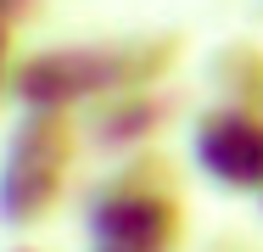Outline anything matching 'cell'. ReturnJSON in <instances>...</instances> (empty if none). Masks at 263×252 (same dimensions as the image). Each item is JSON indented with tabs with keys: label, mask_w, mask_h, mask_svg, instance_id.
Instances as JSON below:
<instances>
[{
	"label": "cell",
	"mask_w": 263,
	"mask_h": 252,
	"mask_svg": "<svg viewBox=\"0 0 263 252\" xmlns=\"http://www.w3.org/2000/svg\"><path fill=\"white\" fill-rule=\"evenodd\" d=\"M40 11H45V0H0V23H6L11 34H17V28H28Z\"/></svg>",
	"instance_id": "7"
},
{
	"label": "cell",
	"mask_w": 263,
	"mask_h": 252,
	"mask_svg": "<svg viewBox=\"0 0 263 252\" xmlns=\"http://www.w3.org/2000/svg\"><path fill=\"white\" fill-rule=\"evenodd\" d=\"M202 84L213 106H247L263 112V45L258 40H224L202 62Z\"/></svg>",
	"instance_id": "6"
},
{
	"label": "cell",
	"mask_w": 263,
	"mask_h": 252,
	"mask_svg": "<svg viewBox=\"0 0 263 252\" xmlns=\"http://www.w3.org/2000/svg\"><path fill=\"white\" fill-rule=\"evenodd\" d=\"M191 168L224 196L263 202V112L208 101L191 118Z\"/></svg>",
	"instance_id": "4"
},
{
	"label": "cell",
	"mask_w": 263,
	"mask_h": 252,
	"mask_svg": "<svg viewBox=\"0 0 263 252\" xmlns=\"http://www.w3.org/2000/svg\"><path fill=\"white\" fill-rule=\"evenodd\" d=\"M84 129L73 112H17L0 146V224L40 230L67 202Z\"/></svg>",
	"instance_id": "3"
},
{
	"label": "cell",
	"mask_w": 263,
	"mask_h": 252,
	"mask_svg": "<svg viewBox=\"0 0 263 252\" xmlns=\"http://www.w3.org/2000/svg\"><path fill=\"white\" fill-rule=\"evenodd\" d=\"M174 118H179L174 90H129V96H106L96 106H84L79 129H84V151L123 163V157L157 151V140L168 135Z\"/></svg>",
	"instance_id": "5"
},
{
	"label": "cell",
	"mask_w": 263,
	"mask_h": 252,
	"mask_svg": "<svg viewBox=\"0 0 263 252\" xmlns=\"http://www.w3.org/2000/svg\"><path fill=\"white\" fill-rule=\"evenodd\" d=\"M191 40L179 28H135V34H101V40H73V45L23 50L11 67L6 101L17 112H84L106 96L129 90H168L179 73Z\"/></svg>",
	"instance_id": "1"
},
{
	"label": "cell",
	"mask_w": 263,
	"mask_h": 252,
	"mask_svg": "<svg viewBox=\"0 0 263 252\" xmlns=\"http://www.w3.org/2000/svg\"><path fill=\"white\" fill-rule=\"evenodd\" d=\"M258 207H263V202H258Z\"/></svg>",
	"instance_id": "11"
},
{
	"label": "cell",
	"mask_w": 263,
	"mask_h": 252,
	"mask_svg": "<svg viewBox=\"0 0 263 252\" xmlns=\"http://www.w3.org/2000/svg\"><path fill=\"white\" fill-rule=\"evenodd\" d=\"M0 28H6V23H0Z\"/></svg>",
	"instance_id": "10"
},
{
	"label": "cell",
	"mask_w": 263,
	"mask_h": 252,
	"mask_svg": "<svg viewBox=\"0 0 263 252\" xmlns=\"http://www.w3.org/2000/svg\"><path fill=\"white\" fill-rule=\"evenodd\" d=\"M11 67H17V34L0 28V101H6V90H11Z\"/></svg>",
	"instance_id": "8"
},
{
	"label": "cell",
	"mask_w": 263,
	"mask_h": 252,
	"mask_svg": "<svg viewBox=\"0 0 263 252\" xmlns=\"http://www.w3.org/2000/svg\"><path fill=\"white\" fill-rule=\"evenodd\" d=\"M84 236L90 252H179L185 247L179 163L162 146L112 163L84 191Z\"/></svg>",
	"instance_id": "2"
},
{
	"label": "cell",
	"mask_w": 263,
	"mask_h": 252,
	"mask_svg": "<svg viewBox=\"0 0 263 252\" xmlns=\"http://www.w3.org/2000/svg\"><path fill=\"white\" fill-rule=\"evenodd\" d=\"M6 252H45V247H6Z\"/></svg>",
	"instance_id": "9"
}]
</instances>
